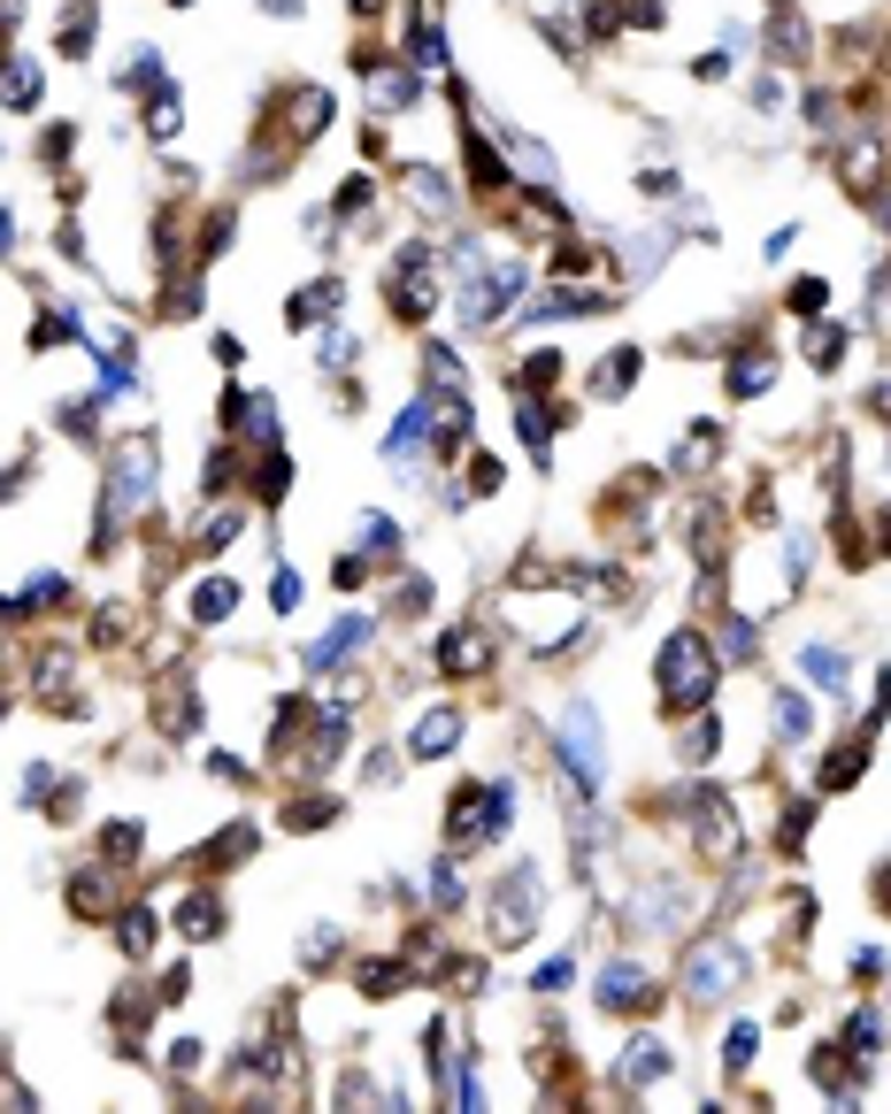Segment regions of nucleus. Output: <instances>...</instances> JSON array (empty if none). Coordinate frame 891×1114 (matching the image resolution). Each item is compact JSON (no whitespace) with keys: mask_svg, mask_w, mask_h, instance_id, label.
<instances>
[{"mask_svg":"<svg viewBox=\"0 0 891 1114\" xmlns=\"http://www.w3.org/2000/svg\"><path fill=\"white\" fill-rule=\"evenodd\" d=\"M653 676H661V707H669V715H692V707L715 700V645L700 631H669Z\"/></svg>","mask_w":891,"mask_h":1114,"instance_id":"nucleus-1","label":"nucleus"},{"mask_svg":"<svg viewBox=\"0 0 891 1114\" xmlns=\"http://www.w3.org/2000/svg\"><path fill=\"white\" fill-rule=\"evenodd\" d=\"M745 976H753V954H745L738 938H700L692 954H684V999L692 1007H715V999H731Z\"/></svg>","mask_w":891,"mask_h":1114,"instance_id":"nucleus-2","label":"nucleus"},{"mask_svg":"<svg viewBox=\"0 0 891 1114\" xmlns=\"http://www.w3.org/2000/svg\"><path fill=\"white\" fill-rule=\"evenodd\" d=\"M515 822V785H461L446 799V838L453 845H484Z\"/></svg>","mask_w":891,"mask_h":1114,"instance_id":"nucleus-3","label":"nucleus"},{"mask_svg":"<svg viewBox=\"0 0 891 1114\" xmlns=\"http://www.w3.org/2000/svg\"><path fill=\"white\" fill-rule=\"evenodd\" d=\"M538 915H546V876H538L531 861H515L507 884L492 892V938H500V946H523V938L538 931Z\"/></svg>","mask_w":891,"mask_h":1114,"instance_id":"nucleus-4","label":"nucleus"},{"mask_svg":"<svg viewBox=\"0 0 891 1114\" xmlns=\"http://www.w3.org/2000/svg\"><path fill=\"white\" fill-rule=\"evenodd\" d=\"M147 500H154V446L147 439H124L116 462H108V523H101V546H108L116 523H124L132 507H147Z\"/></svg>","mask_w":891,"mask_h":1114,"instance_id":"nucleus-5","label":"nucleus"},{"mask_svg":"<svg viewBox=\"0 0 891 1114\" xmlns=\"http://www.w3.org/2000/svg\"><path fill=\"white\" fill-rule=\"evenodd\" d=\"M385 301H392V316H400V323L431 316V246H423V239L392 254V270H385Z\"/></svg>","mask_w":891,"mask_h":1114,"instance_id":"nucleus-6","label":"nucleus"},{"mask_svg":"<svg viewBox=\"0 0 891 1114\" xmlns=\"http://www.w3.org/2000/svg\"><path fill=\"white\" fill-rule=\"evenodd\" d=\"M599 1007H607V1015H646V1007H653V976H646L638 960H607V976H599Z\"/></svg>","mask_w":891,"mask_h":1114,"instance_id":"nucleus-7","label":"nucleus"},{"mask_svg":"<svg viewBox=\"0 0 891 1114\" xmlns=\"http://www.w3.org/2000/svg\"><path fill=\"white\" fill-rule=\"evenodd\" d=\"M439 669H446V676H484V669H492V638L476 631V623L446 631L439 638Z\"/></svg>","mask_w":891,"mask_h":1114,"instance_id":"nucleus-8","label":"nucleus"},{"mask_svg":"<svg viewBox=\"0 0 891 1114\" xmlns=\"http://www.w3.org/2000/svg\"><path fill=\"white\" fill-rule=\"evenodd\" d=\"M453 746H461V715H453V707H431V715L416 723V738H408L416 761H439V754H453Z\"/></svg>","mask_w":891,"mask_h":1114,"instance_id":"nucleus-9","label":"nucleus"},{"mask_svg":"<svg viewBox=\"0 0 891 1114\" xmlns=\"http://www.w3.org/2000/svg\"><path fill=\"white\" fill-rule=\"evenodd\" d=\"M461 155H469V185H476V192H507V185H515V177H507V161L484 147V132H476V124L461 132Z\"/></svg>","mask_w":891,"mask_h":1114,"instance_id":"nucleus-10","label":"nucleus"},{"mask_svg":"<svg viewBox=\"0 0 891 1114\" xmlns=\"http://www.w3.org/2000/svg\"><path fill=\"white\" fill-rule=\"evenodd\" d=\"M331 316H338V277H323V285H300L293 308H285V323H293V330H315V323H331Z\"/></svg>","mask_w":891,"mask_h":1114,"instance_id":"nucleus-11","label":"nucleus"},{"mask_svg":"<svg viewBox=\"0 0 891 1114\" xmlns=\"http://www.w3.org/2000/svg\"><path fill=\"white\" fill-rule=\"evenodd\" d=\"M369 631H377L369 616H346V623H338L331 638H315V645H307V669H338V661H346V653H354V645H361Z\"/></svg>","mask_w":891,"mask_h":1114,"instance_id":"nucleus-12","label":"nucleus"},{"mask_svg":"<svg viewBox=\"0 0 891 1114\" xmlns=\"http://www.w3.org/2000/svg\"><path fill=\"white\" fill-rule=\"evenodd\" d=\"M869 746H877L869 731H861V738H846V746H838V754H830V761L815 769V785H822V792H846V785L861 777V761H869Z\"/></svg>","mask_w":891,"mask_h":1114,"instance_id":"nucleus-13","label":"nucleus"},{"mask_svg":"<svg viewBox=\"0 0 891 1114\" xmlns=\"http://www.w3.org/2000/svg\"><path fill=\"white\" fill-rule=\"evenodd\" d=\"M408 70H446V23L431 8H416V39H408Z\"/></svg>","mask_w":891,"mask_h":1114,"instance_id":"nucleus-14","label":"nucleus"},{"mask_svg":"<svg viewBox=\"0 0 891 1114\" xmlns=\"http://www.w3.org/2000/svg\"><path fill=\"white\" fill-rule=\"evenodd\" d=\"M423 439H431V400H416V408H400V423L385 431V454H392V462H408V454H416Z\"/></svg>","mask_w":891,"mask_h":1114,"instance_id":"nucleus-15","label":"nucleus"},{"mask_svg":"<svg viewBox=\"0 0 891 1114\" xmlns=\"http://www.w3.org/2000/svg\"><path fill=\"white\" fill-rule=\"evenodd\" d=\"M799 676L815 692H846V653L838 645H799Z\"/></svg>","mask_w":891,"mask_h":1114,"instance_id":"nucleus-16","label":"nucleus"},{"mask_svg":"<svg viewBox=\"0 0 891 1114\" xmlns=\"http://www.w3.org/2000/svg\"><path fill=\"white\" fill-rule=\"evenodd\" d=\"M338 754H346V715H338V707H323V715L307 723V761H315V769H331Z\"/></svg>","mask_w":891,"mask_h":1114,"instance_id":"nucleus-17","label":"nucleus"},{"mask_svg":"<svg viewBox=\"0 0 891 1114\" xmlns=\"http://www.w3.org/2000/svg\"><path fill=\"white\" fill-rule=\"evenodd\" d=\"M39 85H46V77H39V62L0 54V101H8V108H31V101H39Z\"/></svg>","mask_w":891,"mask_h":1114,"instance_id":"nucleus-18","label":"nucleus"},{"mask_svg":"<svg viewBox=\"0 0 891 1114\" xmlns=\"http://www.w3.org/2000/svg\"><path fill=\"white\" fill-rule=\"evenodd\" d=\"M177 931H185V938H223V900H216V892H192V900L177 907Z\"/></svg>","mask_w":891,"mask_h":1114,"instance_id":"nucleus-19","label":"nucleus"},{"mask_svg":"<svg viewBox=\"0 0 891 1114\" xmlns=\"http://www.w3.org/2000/svg\"><path fill=\"white\" fill-rule=\"evenodd\" d=\"M768 385H776V361H768L761 346H745L738 361H731V392H738V400H753V392H768Z\"/></svg>","mask_w":891,"mask_h":1114,"instance_id":"nucleus-20","label":"nucleus"},{"mask_svg":"<svg viewBox=\"0 0 891 1114\" xmlns=\"http://www.w3.org/2000/svg\"><path fill=\"white\" fill-rule=\"evenodd\" d=\"M239 608V585L231 577H208V585H192V623H223Z\"/></svg>","mask_w":891,"mask_h":1114,"instance_id":"nucleus-21","label":"nucleus"},{"mask_svg":"<svg viewBox=\"0 0 891 1114\" xmlns=\"http://www.w3.org/2000/svg\"><path fill=\"white\" fill-rule=\"evenodd\" d=\"M669 1076V1053L653 1045V1038H630V1053H622V1084H661Z\"/></svg>","mask_w":891,"mask_h":1114,"instance_id":"nucleus-22","label":"nucleus"},{"mask_svg":"<svg viewBox=\"0 0 891 1114\" xmlns=\"http://www.w3.org/2000/svg\"><path fill=\"white\" fill-rule=\"evenodd\" d=\"M638 369H646V361H638V346H615V354L599 361L593 392H607V400H615V392H630V385H638Z\"/></svg>","mask_w":891,"mask_h":1114,"instance_id":"nucleus-23","label":"nucleus"},{"mask_svg":"<svg viewBox=\"0 0 891 1114\" xmlns=\"http://www.w3.org/2000/svg\"><path fill=\"white\" fill-rule=\"evenodd\" d=\"M776 738H784V746H807V738H815V715H807L799 692H776Z\"/></svg>","mask_w":891,"mask_h":1114,"instance_id":"nucleus-24","label":"nucleus"},{"mask_svg":"<svg viewBox=\"0 0 891 1114\" xmlns=\"http://www.w3.org/2000/svg\"><path fill=\"white\" fill-rule=\"evenodd\" d=\"M515 423H523V446H531V454H546V446H554V408L523 400V408H515Z\"/></svg>","mask_w":891,"mask_h":1114,"instance_id":"nucleus-25","label":"nucleus"},{"mask_svg":"<svg viewBox=\"0 0 891 1114\" xmlns=\"http://www.w3.org/2000/svg\"><path fill=\"white\" fill-rule=\"evenodd\" d=\"M400 984H408V960H361V991L369 999H392Z\"/></svg>","mask_w":891,"mask_h":1114,"instance_id":"nucleus-26","label":"nucleus"},{"mask_svg":"<svg viewBox=\"0 0 891 1114\" xmlns=\"http://www.w3.org/2000/svg\"><path fill=\"white\" fill-rule=\"evenodd\" d=\"M846 1053H853V1061H877V1053H884V1015H853Z\"/></svg>","mask_w":891,"mask_h":1114,"instance_id":"nucleus-27","label":"nucleus"},{"mask_svg":"<svg viewBox=\"0 0 891 1114\" xmlns=\"http://www.w3.org/2000/svg\"><path fill=\"white\" fill-rule=\"evenodd\" d=\"M101 853H108L101 869H124V861L139 853V822H108V830H101Z\"/></svg>","mask_w":891,"mask_h":1114,"instance_id":"nucleus-28","label":"nucleus"},{"mask_svg":"<svg viewBox=\"0 0 891 1114\" xmlns=\"http://www.w3.org/2000/svg\"><path fill=\"white\" fill-rule=\"evenodd\" d=\"M177 116H185V101H177V85H161L154 108H147V132L154 139H177Z\"/></svg>","mask_w":891,"mask_h":1114,"instance_id":"nucleus-29","label":"nucleus"},{"mask_svg":"<svg viewBox=\"0 0 891 1114\" xmlns=\"http://www.w3.org/2000/svg\"><path fill=\"white\" fill-rule=\"evenodd\" d=\"M753 1053H761V1022H731V1045H723V1069L738 1076V1069L753 1061Z\"/></svg>","mask_w":891,"mask_h":1114,"instance_id":"nucleus-30","label":"nucleus"},{"mask_svg":"<svg viewBox=\"0 0 891 1114\" xmlns=\"http://www.w3.org/2000/svg\"><path fill=\"white\" fill-rule=\"evenodd\" d=\"M361 546H369L377 561H392V554H400V523H385V515H361Z\"/></svg>","mask_w":891,"mask_h":1114,"instance_id":"nucleus-31","label":"nucleus"},{"mask_svg":"<svg viewBox=\"0 0 891 1114\" xmlns=\"http://www.w3.org/2000/svg\"><path fill=\"white\" fill-rule=\"evenodd\" d=\"M715 746H723V723H715V715H700V723L684 731V761H715Z\"/></svg>","mask_w":891,"mask_h":1114,"instance_id":"nucleus-32","label":"nucleus"},{"mask_svg":"<svg viewBox=\"0 0 891 1114\" xmlns=\"http://www.w3.org/2000/svg\"><path fill=\"white\" fill-rule=\"evenodd\" d=\"M822 308H830V285H822V277H799V285H792V316L822 323Z\"/></svg>","mask_w":891,"mask_h":1114,"instance_id":"nucleus-33","label":"nucleus"},{"mask_svg":"<svg viewBox=\"0 0 891 1114\" xmlns=\"http://www.w3.org/2000/svg\"><path fill=\"white\" fill-rule=\"evenodd\" d=\"M116 923H124V931H116V938H124V954H147V946H154V915H147V907H124Z\"/></svg>","mask_w":891,"mask_h":1114,"instance_id":"nucleus-34","label":"nucleus"},{"mask_svg":"<svg viewBox=\"0 0 891 1114\" xmlns=\"http://www.w3.org/2000/svg\"><path fill=\"white\" fill-rule=\"evenodd\" d=\"M408 185H416V208H446V200H453V185H446L439 169H408Z\"/></svg>","mask_w":891,"mask_h":1114,"instance_id":"nucleus-35","label":"nucleus"},{"mask_svg":"<svg viewBox=\"0 0 891 1114\" xmlns=\"http://www.w3.org/2000/svg\"><path fill=\"white\" fill-rule=\"evenodd\" d=\"M554 377H562V354H531V361H523V377H515V385H523V392H546V385H554Z\"/></svg>","mask_w":891,"mask_h":1114,"instance_id":"nucleus-36","label":"nucleus"},{"mask_svg":"<svg viewBox=\"0 0 891 1114\" xmlns=\"http://www.w3.org/2000/svg\"><path fill=\"white\" fill-rule=\"evenodd\" d=\"M408 101H416V77H408V70L377 77V108H408Z\"/></svg>","mask_w":891,"mask_h":1114,"instance_id":"nucleus-37","label":"nucleus"},{"mask_svg":"<svg viewBox=\"0 0 891 1114\" xmlns=\"http://www.w3.org/2000/svg\"><path fill=\"white\" fill-rule=\"evenodd\" d=\"M554 270H562V277H585V270H593V246L562 239V246H554Z\"/></svg>","mask_w":891,"mask_h":1114,"instance_id":"nucleus-38","label":"nucleus"},{"mask_svg":"<svg viewBox=\"0 0 891 1114\" xmlns=\"http://www.w3.org/2000/svg\"><path fill=\"white\" fill-rule=\"evenodd\" d=\"M853 976H861V984H884V976H891V954H884V946H861V954H853Z\"/></svg>","mask_w":891,"mask_h":1114,"instance_id":"nucleus-39","label":"nucleus"},{"mask_svg":"<svg viewBox=\"0 0 891 1114\" xmlns=\"http://www.w3.org/2000/svg\"><path fill=\"white\" fill-rule=\"evenodd\" d=\"M569 984H577V960L569 954H554L546 968H538V991H569Z\"/></svg>","mask_w":891,"mask_h":1114,"instance_id":"nucleus-40","label":"nucleus"},{"mask_svg":"<svg viewBox=\"0 0 891 1114\" xmlns=\"http://www.w3.org/2000/svg\"><path fill=\"white\" fill-rule=\"evenodd\" d=\"M807 354H815V361H822V369H830V361H838V354H846V330H807Z\"/></svg>","mask_w":891,"mask_h":1114,"instance_id":"nucleus-41","label":"nucleus"},{"mask_svg":"<svg viewBox=\"0 0 891 1114\" xmlns=\"http://www.w3.org/2000/svg\"><path fill=\"white\" fill-rule=\"evenodd\" d=\"M753 645H761V631H753V623H745V616H738V623H731V631H723V653H731V661H745V653H753Z\"/></svg>","mask_w":891,"mask_h":1114,"instance_id":"nucleus-42","label":"nucleus"},{"mask_svg":"<svg viewBox=\"0 0 891 1114\" xmlns=\"http://www.w3.org/2000/svg\"><path fill=\"white\" fill-rule=\"evenodd\" d=\"M423 369H431V377H446V385H453V377H461V354H453V346H423Z\"/></svg>","mask_w":891,"mask_h":1114,"instance_id":"nucleus-43","label":"nucleus"},{"mask_svg":"<svg viewBox=\"0 0 891 1114\" xmlns=\"http://www.w3.org/2000/svg\"><path fill=\"white\" fill-rule=\"evenodd\" d=\"M315 361H331V369H346V361H354V338H346V330H331V338L315 346Z\"/></svg>","mask_w":891,"mask_h":1114,"instance_id":"nucleus-44","label":"nucleus"},{"mask_svg":"<svg viewBox=\"0 0 891 1114\" xmlns=\"http://www.w3.org/2000/svg\"><path fill=\"white\" fill-rule=\"evenodd\" d=\"M270 600H277V616H293V608H300V577H293V569H277V585H270Z\"/></svg>","mask_w":891,"mask_h":1114,"instance_id":"nucleus-45","label":"nucleus"},{"mask_svg":"<svg viewBox=\"0 0 891 1114\" xmlns=\"http://www.w3.org/2000/svg\"><path fill=\"white\" fill-rule=\"evenodd\" d=\"M431 900H439V907H453V900H461V876H453L446 861H439V869H431Z\"/></svg>","mask_w":891,"mask_h":1114,"instance_id":"nucleus-46","label":"nucleus"},{"mask_svg":"<svg viewBox=\"0 0 891 1114\" xmlns=\"http://www.w3.org/2000/svg\"><path fill=\"white\" fill-rule=\"evenodd\" d=\"M231 538H239V515H216V523L200 530V546H208V554H216V546H231Z\"/></svg>","mask_w":891,"mask_h":1114,"instance_id":"nucleus-47","label":"nucleus"},{"mask_svg":"<svg viewBox=\"0 0 891 1114\" xmlns=\"http://www.w3.org/2000/svg\"><path fill=\"white\" fill-rule=\"evenodd\" d=\"M169 1069L192 1076V1069H200V1038H177V1045H169Z\"/></svg>","mask_w":891,"mask_h":1114,"instance_id":"nucleus-48","label":"nucleus"},{"mask_svg":"<svg viewBox=\"0 0 891 1114\" xmlns=\"http://www.w3.org/2000/svg\"><path fill=\"white\" fill-rule=\"evenodd\" d=\"M638 192H646V200H669V192H677V177H669V169H646V177H638Z\"/></svg>","mask_w":891,"mask_h":1114,"instance_id":"nucleus-49","label":"nucleus"},{"mask_svg":"<svg viewBox=\"0 0 891 1114\" xmlns=\"http://www.w3.org/2000/svg\"><path fill=\"white\" fill-rule=\"evenodd\" d=\"M469 484H476V492H492V484H500V462H492V454H476V470H469Z\"/></svg>","mask_w":891,"mask_h":1114,"instance_id":"nucleus-50","label":"nucleus"},{"mask_svg":"<svg viewBox=\"0 0 891 1114\" xmlns=\"http://www.w3.org/2000/svg\"><path fill=\"white\" fill-rule=\"evenodd\" d=\"M8 239H15V216H8V208H0V254H8Z\"/></svg>","mask_w":891,"mask_h":1114,"instance_id":"nucleus-51","label":"nucleus"},{"mask_svg":"<svg viewBox=\"0 0 891 1114\" xmlns=\"http://www.w3.org/2000/svg\"><path fill=\"white\" fill-rule=\"evenodd\" d=\"M262 8H270V15H300V0H262Z\"/></svg>","mask_w":891,"mask_h":1114,"instance_id":"nucleus-52","label":"nucleus"},{"mask_svg":"<svg viewBox=\"0 0 891 1114\" xmlns=\"http://www.w3.org/2000/svg\"><path fill=\"white\" fill-rule=\"evenodd\" d=\"M377 8H385V0H354V15H377Z\"/></svg>","mask_w":891,"mask_h":1114,"instance_id":"nucleus-53","label":"nucleus"},{"mask_svg":"<svg viewBox=\"0 0 891 1114\" xmlns=\"http://www.w3.org/2000/svg\"><path fill=\"white\" fill-rule=\"evenodd\" d=\"M877 216H884V231H891V200H884V208H877Z\"/></svg>","mask_w":891,"mask_h":1114,"instance_id":"nucleus-54","label":"nucleus"},{"mask_svg":"<svg viewBox=\"0 0 891 1114\" xmlns=\"http://www.w3.org/2000/svg\"><path fill=\"white\" fill-rule=\"evenodd\" d=\"M884 907H891V869H884Z\"/></svg>","mask_w":891,"mask_h":1114,"instance_id":"nucleus-55","label":"nucleus"},{"mask_svg":"<svg viewBox=\"0 0 891 1114\" xmlns=\"http://www.w3.org/2000/svg\"><path fill=\"white\" fill-rule=\"evenodd\" d=\"M169 8H185V0H169Z\"/></svg>","mask_w":891,"mask_h":1114,"instance_id":"nucleus-56","label":"nucleus"}]
</instances>
